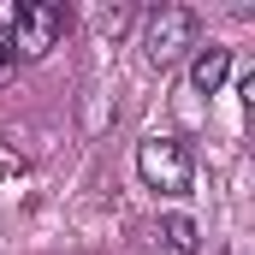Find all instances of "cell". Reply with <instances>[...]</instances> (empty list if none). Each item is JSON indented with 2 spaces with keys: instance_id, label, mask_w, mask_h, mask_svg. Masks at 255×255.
<instances>
[{
  "instance_id": "1",
  "label": "cell",
  "mask_w": 255,
  "mask_h": 255,
  "mask_svg": "<svg viewBox=\"0 0 255 255\" xmlns=\"http://www.w3.org/2000/svg\"><path fill=\"white\" fill-rule=\"evenodd\" d=\"M136 172H142V184L160 196H184L196 178L190 166V148L178 142V136H142L136 142Z\"/></svg>"
},
{
  "instance_id": "2",
  "label": "cell",
  "mask_w": 255,
  "mask_h": 255,
  "mask_svg": "<svg viewBox=\"0 0 255 255\" xmlns=\"http://www.w3.org/2000/svg\"><path fill=\"white\" fill-rule=\"evenodd\" d=\"M6 36H12V54H18V60H48V54L60 48V36H65V6H54V0L18 6Z\"/></svg>"
},
{
  "instance_id": "3",
  "label": "cell",
  "mask_w": 255,
  "mask_h": 255,
  "mask_svg": "<svg viewBox=\"0 0 255 255\" xmlns=\"http://www.w3.org/2000/svg\"><path fill=\"white\" fill-rule=\"evenodd\" d=\"M196 12L190 6H154L148 12V24H142V54H148V65H172L184 60L196 48Z\"/></svg>"
},
{
  "instance_id": "4",
  "label": "cell",
  "mask_w": 255,
  "mask_h": 255,
  "mask_svg": "<svg viewBox=\"0 0 255 255\" xmlns=\"http://www.w3.org/2000/svg\"><path fill=\"white\" fill-rule=\"evenodd\" d=\"M226 77H232V48L208 42V48L190 60V89H196V95H220V89H226Z\"/></svg>"
},
{
  "instance_id": "5",
  "label": "cell",
  "mask_w": 255,
  "mask_h": 255,
  "mask_svg": "<svg viewBox=\"0 0 255 255\" xmlns=\"http://www.w3.org/2000/svg\"><path fill=\"white\" fill-rule=\"evenodd\" d=\"M160 238H166L172 255H196V244H202V232H196L190 214H166V220H160Z\"/></svg>"
},
{
  "instance_id": "6",
  "label": "cell",
  "mask_w": 255,
  "mask_h": 255,
  "mask_svg": "<svg viewBox=\"0 0 255 255\" xmlns=\"http://www.w3.org/2000/svg\"><path fill=\"white\" fill-rule=\"evenodd\" d=\"M18 77V54H12V36L0 30V83H12Z\"/></svg>"
}]
</instances>
